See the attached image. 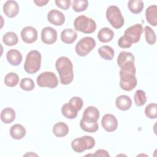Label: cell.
<instances>
[{
    "mask_svg": "<svg viewBox=\"0 0 157 157\" xmlns=\"http://www.w3.org/2000/svg\"><path fill=\"white\" fill-rule=\"evenodd\" d=\"M3 11L7 17L13 18L18 13V4L15 1H7L3 6Z\"/></svg>",
    "mask_w": 157,
    "mask_h": 157,
    "instance_id": "16",
    "label": "cell"
},
{
    "mask_svg": "<svg viewBox=\"0 0 157 157\" xmlns=\"http://www.w3.org/2000/svg\"><path fill=\"white\" fill-rule=\"evenodd\" d=\"M62 114L68 119H74L77 116L78 110L69 102L64 104L61 107Z\"/></svg>",
    "mask_w": 157,
    "mask_h": 157,
    "instance_id": "23",
    "label": "cell"
},
{
    "mask_svg": "<svg viewBox=\"0 0 157 157\" xmlns=\"http://www.w3.org/2000/svg\"><path fill=\"white\" fill-rule=\"evenodd\" d=\"M41 65V55L37 50L29 52L26 58L24 64L25 71L28 74L37 72Z\"/></svg>",
    "mask_w": 157,
    "mask_h": 157,
    "instance_id": "3",
    "label": "cell"
},
{
    "mask_svg": "<svg viewBox=\"0 0 157 157\" xmlns=\"http://www.w3.org/2000/svg\"><path fill=\"white\" fill-rule=\"evenodd\" d=\"M18 38L13 32H7L2 37V42L7 46H13L18 43Z\"/></svg>",
    "mask_w": 157,
    "mask_h": 157,
    "instance_id": "28",
    "label": "cell"
},
{
    "mask_svg": "<svg viewBox=\"0 0 157 157\" xmlns=\"http://www.w3.org/2000/svg\"><path fill=\"white\" fill-rule=\"evenodd\" d=\"M41 40L45 44H53L57 40V32L52 27L47 26L42 29Z\"/></svg>",
    "mask_w": 157,
    "mask_h": 157,
    "instance_id": "12",
    "label": "cell"
},
{
    "mask_svg": "<svg viewBox=\"0 0 157 157\" xmlns=\"http://www.w3.org/2000/svg\"><path fill=\"white\" fill-rule=\"evenodd\" d=\"M20 86L22 90L29 91L33 90L34 88L35 84L31 78H24L21 80Z\"/></svg>",
    "mask_w": 157,
    "mask_h": 157,
    "instance_id": "35",
    "label": "cell"
},
{
    "mask_svg": "<svg viewBox=\"0 0 157 157\" xmlns=\"http://www.w3.org/2000/svg\"><path fill=\"white\" fill-rule=\"evenodd\" d=\"M129 10L133 13L137 14L142 12L144 9V2L140 0H130L128 1Z\"/></svg>",
    "mask_w": 157,
    "mask_h": 157,
    "instance_id": "27",
    "label": "cell"
},
{
    "mask_svg": "<svg viewBox=\"0 0 157 157\" xmlns=\"http://www.w3.org/2000/svg\"><path fill=\"white\" fill-rule=\"evenodd\" d=\"M34 2L36 4L37 6H39V7H41V6H45L46 5L48 2V1H40V0H38V1H34Z\"/></svg>",
    "mask_w": 157,
    "mask_h": 157,
    "instance_id": "40",
    "label": "cell"
},
{
    "mask_svg": "<svg viewBox=\"0 0 157 157\" xmlns=\"http://www.w3.org/2000/svg\"><path fill=\"white\" fill-rule=\"evenodd\" d=\"M134 98L135 104L138 107L144 105L147 101L145 93L144 91L141 90H138L136 91Z\"/></svg>",
    "mask_w": 157,
    "mask_h": 157,
    "instance_id": "31",
    "label": "cell"
},
{
    "mask_svg": "<svg viewBox=\"0 0 157 157\" xmlns=\"http://www.w3.org/2000/svg\"><path fill=\"white\" fill-rule=\"evenodd\" d=\"M6 58L8 62L12 66H18L22 61V55L21 53L15 49L10 50L7 52Z\"/></svg>",
    "mask_w": 157,
    "mask_h": 157,
    "instance_id": "17",
    "label": "cell"
},
{
    "mask_svg": "<svg viewBox=\"0 0 157 157\" xmlns=\"http://www.w3.org/2000/svg\"><path fill=\"white\" fill-rule=\"evenodd\" d=\"M117 107L123 111L129 110L132 105V101L131 98L126 95L119 96L115 101Z\"/></svg>",
    "mask_w": 157,
    "mask_h": 157,
    "instance_id": "19",
    "label": "cell"
},
{
    "mask_svg": "<svg viewBox=\"0 0 157 157\" xmlns=\"http://www.w3.org/2000/svg\"><path fill=\"white\" fill-rule=\"evenodd\" d=\"M145 36L147 42L150 45H153L156 42V35L154 31L148 26H146L144 28Z\"/></svg>",
    "mask_w": 157,
    "mask_h": 157,
    "instance_id": "32",
    "label": "cell"
},
{
    "mask_svg": "<svg viewBox=\"0 0 157 157\" xmlns=\"http://www.w3.org/2000/svg\"><path fill=\"white\" fill-rule=\"evenodd\" d=\"M69 102L71 104H72L78 111L82 109L83 104V100L80 97H77V96L72 98L70 99Z\"/></svg>",
    "mask_w": 157,
    "mask_h": 157,
    "instance_id": "37",
    "label": "cell"
},
{
    "mask_svg": "<svg viewBox=\"0 0 157 157\" xmlns=\"http://www.w3.org/2000/svg\"><path fill=\"white\" fill-rule=\"evenodd\" d=\"M96 46L95 40L91 37H85L80 39L75 46V52L80 56L87 55Z\"/></svg>",
    "mask_w": 157,
    "mask_h": 157,
    "instance_id": "7",
    "label": "cell"
},
{
    "mask_svg": "<svg viewBox=\"0 0 157 157\" xmlns=\"http://www.w3.org/2000/svg\"><path fill=\"white\" fill-rule=\"evenodd\" d=\"M37 83L40 87L54 88L58 86V80L56 75L53 72H44L37 77Z\"/></svg>",
    "mask_w": 157,
    "mask_h": 157,
    "instance_id": "8",
    "label": "cell"
},
{
    "mask_svg": "<svg viewBox=\"0 0 157 157\" xmlns=\"http://www.w3.org/2000/svg\"><path fill=\"white\" fill-rule=\"evenodd\" d=\"M106 18L110 25L115 29H119L124 25V18L120 9L116 6H110L107 8Z\"/></svg>",
    "mask_w": 157,
    "mask_h": 157,
    "instance_id": "5",
    "label": "cell"
},
{
    "mask_svg": "<svg viewBox=\"0 0 157 157\" xmlns=\"http://www.w3.org/2000/svg\"><path fill=\"white\" fill-rule=\"evenodd\" d=\"M83 117H90L98 120L99 117V111L96 107L93 106H90L85 110Z\"/></svg>",
    "mask_w": 157,
    "mask_h": 157,
    "instance_id": "34",
    "label": "cell"
},
{
    "mask_svg": "<svg viewBox=\"0 0 157 157\" xmlns=\"http://www.w3.org/2000/svg\"><path fill=\"white\" fill-rule=\"evenodd\" d=\"M19 82L18 75L14 72H10L7 74L4 78L5 84L10 87L16 86Z\"/></svg>",
    "mask_w": 157,
    "mask_h": 157,
    "instance_id": "29",
    "label": "cell"
},
{
    "mask_svg": "<svg viewBox=\"0 0 157 157\" xmlns=\"http://www.w3.org/2000/svg\"><path fill=\"white\" fill-rule=\"evenodd\" d=\"M101 124L103 128L107 132L115 131L118 127V121L116 117L110 113L105 114L103 116Z\"/></svg>",
    "mask_w": 157,
    "mask_h": 157,
    "instance_id": "13",
    "label": "cell"
},
{
    "mask_svg": "<svg viewBox=\"0 0 157 157\" xmlns=\"http://www.w3.org/2000/svg\"><path fill=\"white\" fill-rule=\"evenodd\" d=\"M98 120L87 117H83L80 121V126L82 130L88 132H95L99 128Z\"/></svg>",
    "mask_w": 157,
    "mask_h": 157,
    "instance_id": "11",
    "label": "cell"
},
{
    "mask_svg": "<svg viewBox=\"0 0 157 157\" xmlns=\"http://www.w3.org/2000/svg\"><path fill=\"white\" fill-rule=\"evenodd\" d=\"M74 26L77 31L82 32L85 34L93 33L96 28L95 21L85 15L77 17L74 22Z\"/></svg>",
    "mask_w": 157,
    "mask_h": 157,
    "instance_id": "4",
    "label": "cell"
},
{
    "mask_svg": "<svg viewBox=\"0 0 157 157\" xmlns=\"http://www.w3.org/2000/svg\"><path fill=\"white\" fill-rule=\"evenodd\" d=\"M21 37L25 43L32 44L37 39V31L32 26H26L21 31Z\"/></svg>",
    "mask_w": 157,
    "mask_h": 157,
    "instance_id": "14",
    "label": "cell"
},
{
    "mask_svg": "<svg viewBox=\"0 0 157 157\" xmlns=\"http://www.w3.org/2000/svg\"><path fill=\"white\" fill-rule=\"evenodd\" d=\"M15 118V112L11 107L4 109L1 113V120L4 123H12Z\"/></svg>",
    "mask_w": 157,
    "mask_h": 157,
    "instance_id": "25",
    "label": "cell"
},
{
    "mask_svg": "<svg viewBox=\"0 0 157 157\" xmlns=\"http://www.w3.org/2000/svg\"><path fill=\"white\" fill-rule=\"evenodd\" d=\"M25 128L20 124H15L11 126L10 129V136L16 140L23 139L26 135Z\"/></svg>",
    "mask_w": 157,
    "mask_h": 157,
    "instance_id": "21",
    "label": "cell"
},
{
    "mask_svg": "<svg viewBox=\"0 0 157 157\" xmlns=\"http://www.w3.org/2000/svg\"><path fill=\"white\" fill-rule=\"evenodd\" d=\"M132 44V41L124 35L120 37L118 41V46L122 48H129L131 47Z\"/></svg>",
    "mask_w": 157,
    "mask_h": 157,
    "instance_id": "36",
    "label": "cell"
},
{
    "mask_svg": "<svg viewBox=\"0 0 157 157\" xmlns=\"http://www.w3.org/2000/svg\"><path fill=\"white\" fill-rule=\"evenodd\" d=\"M93 156H101V157H109L110 155L109 154V153L104 150V149H99L98 150L96 151L94 155H93Z\"/></svg>",
    "mask_w": 157,
    "mask_h": 157,
    "instance_id": "39",
    "label": "cell"
},
{
    "mask_svg": "<svg viewBox=\"0 0 157 157\" xmlns=\"http://www.w3.org/2000/svg\"><path fill=\"white\" fill-rule=\"evenodd\" d=\"M69 132V128L64 122L56 123L53 127V133L58 137L66 136Z\"/></svg>",
    "mask_w": 157,
    "mask_h": 157,
    "instance_id": "24",
    "label": "cell"
},
{
    "mask_svg": "<svg viewBox=\"0 0 157 157\" xmlns=\"http://www.w3.org/2000/svg\"><path fill=\"white\" fill-rule=\"evenodd\" d=\"M88 6V2L86 0H74L72 6L74 11L80 12L85 11Z\"/></svg>",
    "mask_w": 157,
    "mask_h": 157,
    "instance_id": "30",
    "label": "cell"
},
{
    "mask_svg": "<svg viewBox=\"0 0 157 157\" xmlns=\"http://www.w3.org/2000/svg\"><path fill=\"white\" fill-rule=\"evenodd\" d=\"M55 67L59 75L60 82L62 85H68L74 78L73 66L71 61L66 56H61L55 63Z\"/></svg>",
    "mask_w": 157,
    "mask_h": 157,
    "instance_id": "1",
    "label": "cell"
},
{
    "mask_svg": "<svg viewBox=\"0 0 157 157\" xmlns=\"http://www.w3.org/2000/svg\"><path fill=\"white\" fill-rule=\"evenodd\" d=\"M77 37V34L75 31L71 28L64 29L61 33V40L67 44L73 43Z\"/></svg>",
    "mask_w": 157,
    "mask_h": 157,
    "instance_id": "18",
    "label": "cell"
},
{
    "mask_svg": "<svg viewBox=\"0 0 157 157\" xmlns=\"http://www.w3.org/2000/svg\"><path fill=\"white\" fill-rule=\"evenodd\" d=\"M47 19L50 23L56 26H61L65 21V17L64 14L56 9L51 10L48 13Z\"/></svg>",
    "mask_w": 157,
    "mask_h": 157,
    "instance_id": "15",
    "label": "cell"
},
{
    "mask_svg": "<svg viewBox=\"0 0 157 157\" xmlns=\"http://www.w3.org/2000/svg\"><path fill=\"white\" fill-rule=\"evenodd\" d=\"M55 4L58 7L63 10H67L69 8L71 1L70 0H56Z\"/></svg>",
    "mask_w": 157,
    "mask_h": 157,
    "instance_id": "38",
    "label": "cell"
},
{
    "mask_svg": "<svg viewBox=\"0 0 157 157\" xmlns=\"http://www.w3.org/2000/svg\"><path fill=\"white\" fill-rule=\"evenodd\" d=\"M120 86L124 91H129L137 85V78L135 74L120 71Z\"/></svg>",
    "mask_w": 157,
    "mask_h": 157,
    "instance_id": "9",
    "label": "cell"
},
{
    "mask_svg": "<svg viewBox=\"0 0 157 157\" xmlns=\"http://www.w3.org/2000/svg\"><path fill=\"white\" fill-rule=\"evenodd\" d=\"M143 33V28L140 24H135L130 26L124 33V35L129 38L133 43H137L139 41L142 33Z\"/></svg>",
    "mask_w": 157,
    "mask_h": 157,
    "instance_id": "10",
    "label": "cell"
},
{
    "mask_svg": "<svg viewBox=\"0 0 157 157\" xmlns=\"http://www.w3.org/2000/svg\"><path fill=\"white\" fill-rule=\"evenodd\" d=\"M98 53L101 58L106 60H112L114 56L113 49L108 45H103L98 50Z\"/></svg>",
    "mask_w": 157,
    "mask_h": 157,
    "instance_id": "26",
    "label": "cell"
},
{
    "mask_svg": "<svg viewBox=\"0 0 157 157\" xmlns=\"http://www.w3.org/2000/svg\"><path fill=\"white\" fill-rule=\"evenodd\" d=\"M114 37L113 31L109 28H103L98 34V38L101 42L106 43L111 41Z\"/></svg>",
    "mask_w": 157,
    "mask_h": 157,
    "instance_id": "22",
    "label": "cell"
},
{
    "mask_svg": "<svg viewBox=\"0 0 157 157\" xmlns=\"http://www.w3.org/2000/svg\"><path fill=\"white\" fill-rule=\"evenodd\" d=\"M145 115L150 118L155 119L157 117V105L156 103H151L146 106L145 109Z\"/></svg>",
    "mask_w": 157,
    "mask_h": 157,
    "instance_id": "33",
    "label": "cell"
},
{
    "mask_svg": "<svg viewBox=\"0 0 157 157\" xmlns=\"http://www.w3.org/2000/svg\"><path fill=\"white\" fill-rule=\"evenodd\" d=\"M134 61V56L131 52L126 51L121 52L117 58V64L121 68L120 71L136 75Z\"/></svg>",
    "mask_w": 157,
    "mask_h": 157,
    "instance_id": "2",
    "label": "cell"
},
{
    "mask_svg": "<svg viewBox=\"0 0 157 157\" xmlns=\"http://www.w3.org/2000/svg\"><path fill=\"white\" fill-rule=\"evenodd\" d=\"M145 17L149 24L156 26L157 25V6L156 5L149 6L146 9Z\"/></svg>",
    "mask_w": 157,
    "mask_h": 157,
    "instance_id": "20",
    "label": "cell"
},
{
    "mask_svg": "<svg viewBox=\"0 0 157 157\" xmlns=\"http://www.w3.org/2000/svg\"><path fill=\"white\" fill-rule=\"evenodd\" d=\"M96 144L93 137L88 136H85L79 138L75 139L72 141V148L77 153H82L86 150L91 149Z\"/></svg>",
    "mask_w": 157,
    "mask_h": 157,
    "instance_id": "6",
    "label": "cell"
}]
</instances>
